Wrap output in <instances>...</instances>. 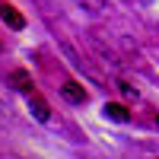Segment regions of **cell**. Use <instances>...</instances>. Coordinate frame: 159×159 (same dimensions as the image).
<instances>
[{"label":"cell","mask_w":159,"mask_h":159,"mask_svg":"<svg viewBox=\"0 0 159 159\" xmlns=\"http://www.w3.org/2000/svg\"><path fill=\"white\" fill-rule=\"evenodd\" d=\"M0 19H3L10 29H22V25H25V16L13 3H7V0H0Z\"/></svg>","instance_id":"6da1fadb"},{"label":"cell","mask_w":159,"mask_h":159,"mask_svg":"<svg viewBox=\"0 0 159 159\" xmlns=\"http://www.w3.org/2000/svg\"><path fill=\"white\" fill-rule=\"evenodd\" d=\"M61 92H64V99H67V102H73V105H83V102L89 99V92L80 86L76 80H67V83L61 86Z\"/></svg>","instance_id":"7a4b0ae2"},{"label":"cell","mask_w":159,"mask_h":159,"mask_svg":"<svg viewBox=\"0 0 159 159\" xmlns=\"http://www.w3.org/2000/svg\"><path fill=\"white\" fill-rule=\"evenodd\" d=\"M29 111L35 121H51V108H48V102L42 96H35V92H29Z\"/></svg>","instance_id":"3957f363"},{"label":"cell","mask_w":159,"mask_h":159,"mask_svg":"<svg viewBox=\"0 0 159 159\" xmlns=\"http://www.w3.org/2000/svg\"><path fill=\"white\" fill-rule=\"evenodd\" d=\"M105 115L111 118V121H121V124H127L130 121V111H127V105H121V102H105V108H102Z\"/></svg>","instance_id":"277c9868"},{"label":"cell","mask_w":159,"mask_h":159,"mask_svg":"<svg viewBox=\"0 0 159 159\" xmlns=\"http://www.w3.org/2000/svg\"><path fill=\"white\" fill-rule=\"evenodd\" d=\"M10 83L16 86L19 92H32V86H35L32 76H29V70H13V73H10Z\"/></svg>","instance_id":"5b68a950"},{"label":"cell","mask_w":159,"mask_h":159,"mask_svg":"<svg viewBox=\"0 0 159 159\" xmlns=\"http://www.w3.org/2000/svg\"><path fill=\"white\" fill-rule=\"evenodd\" d=\"M115 86H118V89H121V96H124V99H134V102L140 99V92H137L134 86H130V83H124V80H118V83H115Z\"/></svg>","instance_id":"8992f818"},{"label":"cell","mask_w":159,"mask_h":159,"mask_svg":"<svg viewBox=\"0 0 159 159\" xmlns=\"http://www.w3.org/2000/svg\"><path fill=\"white\" fill-rule=\"evenodd\" d=\"M80 7H83L86 13H102L105 10V0H76Z\"/></svg>","instance_id":"52a82bcc"},{"label":"cell","mask_w":159,"mask_h":159,"mask_svg":"<svg viewBox=\"0 0 159 159\" xmlns=\"http://www.w3.org/2000/svg\"><path fill=\"white\" fill-rule=\"evenodd\" d=\"M156 124H159V115H156Z\"/></svg>","instance_id":"ba28073f"},{"label":"cell","mask_w":159,"mask_h":159,"mask_svg":"<svg viewBox=\"0 0 159 159\" xmlns=\"http://www.w3.org/2000/svg\"><path fill=\"white\" fill-rule=\"evenodd\" d=\"M0 51H3V45H0Z\"/></svg>","instance_id":"9c48e42d"}]
</instances>
